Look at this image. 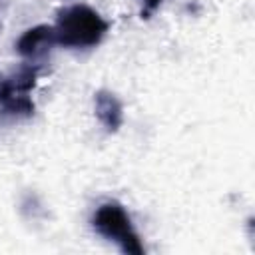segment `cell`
<instances>
[{
    "label": "cell",
    "mask_w": 255,
    "mask_h": 255,
    "mask_svg": "<svg viewBox=\"0 0 255 255\" xmlns=\"http://www.w3.org/2000/svg\"><path fill=\"white\" fill-rule=\"evenodd\" d=\"M110 30V22L88 4L66 6L54 24L56 42L72 50L96 48Z\"/></svg>",
    "instance_id": "obj_1"
},
{
    "label": "cell",
    "mask_w": 255,
    "mask_h": 255,
    "mask_svg": "<svg viewBox=\"0 0 255 255\" xmlns=\"http://www.w3.org/2000/svg\"><path fill=\"white\" fill-rule=\"evenodd\" d=\"M92 227L96 233H100L104 239L116 243L128 255H143L145 253L141 237L135 231L128 209L116 199L104 201L96 207V211L92 215Z\"/></svg>",
    "instance_id": "obj_2"
},
{
    "label": "cell",
    "mask_w": 255,
    "mask_h": 255,
    "mask_svg": "<svg viewBox=\"0 0 255 255\" xmlns=\"http://www.w3.org/2000/svg\"><path fill=\"white\" fill-rule=\"evenodd\" d=\"M40 68L36 64H22L20 68L0 74V114L10 118L34 116L32 90L36 88Z\"/></svg>",
    "instance_id": "obj_3"
},
{
    "label": "cell",
    "mask_w": 255,
    "mask_h": 255,
    "mask_svg": "<svg viewBox=\"0 0 255 255\" xmlns=\"http://www.w3.org/2000/svg\"><path fill=\"white\" fill-rule=\"evenodd\" d=\"M56 32L50 24H38L22 32V36L16 40L14 48L16 52L28 62V64H40L46 56H50L52 48L56 46Z\"/></svg>",
    "instance_id": "obj_4"
},
{
    "label": "cell",
    "mask_w": 255,
    "mask_h": 255,
    "mask_svg": "<svg viewBox=\"0 0 255 255\" xmlns=\"http://www.w3.org/2000/svg\"><path fill=\"white\" fill-rule=\"evenodd\" d=\"M94 114L110 133H116L124 126V106L120 98L110 90H98L94 94Z\"/></svg>",
    "instance_id": "obj_5"
},
{
    "label": "cell",
    "mask_w": 255,
    "mask_h": 255,
    "mask_svg": "<svg viewBox=\"0 0 255 255\" xmlns=\"http://www.w3.org/2000/svg\"><path fill=\"white\" fill-rule=\"evenodd\" d=\"M141 2H143V6H141V18H149L161 6L163 0H141Z\"/></svg>",
    "instance_id": "obj_6"
}]
</instances>
